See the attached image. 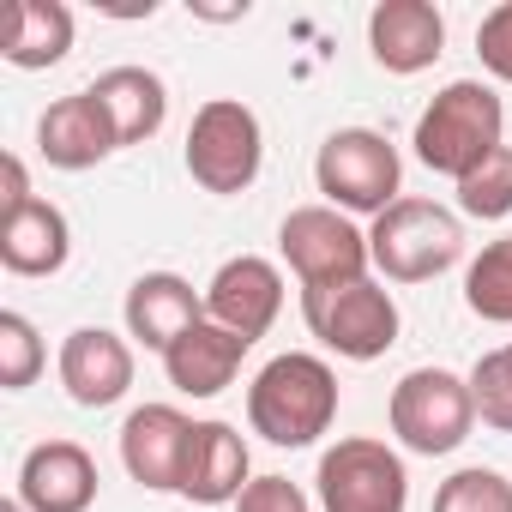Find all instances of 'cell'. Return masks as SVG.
Instances as JSON below:
<instances>
[{"label":"cell","mask_w":512,"mask_h":512,"mask_svg":"<svg viewBox=\"0 0 512 512\" xmlns=\"http://www.w3.org/2000/svg\"><path fill=\"white\" fill-rule=\"evenodd\" d=\"M332 416H338V374L308 350L272 356L247 386V422L272 446H314L332 428Z\"/></svg>","instance_id":"1"},{"label":"cell","mask_w":512,"mask_h":512,"mask_svg":"<svg viewBox=\"0 0 512 512\" xmlns=\"http://www.w3.org/2000/svg\"><path fill=\"white\" fill-rule=\"evenodd\" d=\"M506 109H500V97L482 85V79H452L428 109H422V121H416V157L434 169V175H452V181H464L476 163H488L506 139Z\"/></svg>","instance_id":"2"},{"label":"cell","mask_w":512,"mask_h":512,"mask_svg":"<svg viewBox=\"0 0 512 512\" xmlns=\"http://www.w3.org/2000/svg\"><path fill=\"white\" fill-rule=\"evenodd\" d=\"M368 253L392 284H428L464 260V223L434 199H398L392 211L374 217Z\"/></svg>","instance_id":"3"},{"label":"cell","mask_w":512,"mask_h":512,"mask_svg":"<svg viewBox=\"0 0 512 512\" xmlns=\"http://www.w3.org/2000/svg\"><path fill=\"white\" fill-rule=\"evenodd\" d=\"M266 163V133L260 115L235 97H211L193 127H187V175L205 193H247Z\"/></svg>","instance_id":"4"},{"label":"cell","mask_w":512,"mask_h":512,"mask_svg":"<svg viewBox=\"0 0 512 512\" xmlns=\"http://www.w3.org/2000/svg\"><path fill=\"white\" fill-rule=\"evenodd\" d=\"M398 151L386 133L374 127H338L320 157H314V181L326 193V205H338L344 217L362 211V217H380L398 205Z\"/></svg>","instance_id":"5"},{"label":"cell","mask_w":512,"mask_h":512,"mask_svg":"<svg viewBox=\"0 0 512 512\" xmlns=\"http://www.w3.org/2000/svg\"><path fill=\"white\" fill-rule=\"evenodd\" d=\"M470 428H476V398H470V380H458L452 368H410L392 386V434L410 452L422 458L458 452Z\"/></svg>","instance_id":"6"},{"label":"cell","mask_w":512,"mask_h":512,"mask_svg":"<svg viewBox=\"0 0 512 512\" xmlns=\"http://www.w3.org/2000/svg\"><path fill=\"white\" fill-rule=\"evenodd\" d=\"M302 320L344 362H380L398 344V302L374 278L338 284V290H302Z\"/></svg>","instance_id":"7"},{"label":"cell","mask_w":512,"mask_h":512,"mask_svg":"<svg viewBox=\"0 0 512 512\" xmlns=\"http://www.w3.org/2000/svg\"><path fill=\"white\" fill-rule=\"evenodd\" d=\"M278 247L290 272L302 278V290H338V284H362L374 253H368V235L338 211V205H302L284 217L278 229Z\"/></svg>","instance_id":"8"},{"label":"cell","mask_w":512,"mask_h":512,"mask_svg":"<svg viewBox=\"0 0 512 512\" xmlns=\"http://www.w3.org/2000/svg\"><path fill=\"white\" fill-rule=\"evenodd\" d=\"M320 506L326 512H404L410 506V476L404 458L386 440H338L320 458Z\"/></svg>","instance_id":"9"},{"label":"cell","mask_w":512,"mask_h":512,"mask_svg":"<svg viewBox=\"0 0 512 512\" xmlns=\"http://www.w3.org/2000/svg\"><path fill=\"white\" fill-rule=\"evenodd\" d=\"M284 314V272L260 253H241V260H223L217 278L205 284V320H217L223 332L260 344Z\"/></svg>","instance_id":"10"},{"label":"cell","mask_w":512,"mask_h":512,"mask_svg":"<svg viewBox=\"0 0 512 512\" xmlns=\"http://www.w3.org/2000/svg\"><path fill=\"white\" fill-rule=\"evenodd\" d=\"M61 386L79 410H109L133 386V344L109 326H79L61 344Z\"/></svg>","instance_id":"11"},{"label":"cell","mask_w":512,"mask_h":512,"mask_svg":"<svg viewBox=\"0 0 512 512\" xmlns=\"http://www.w3.org/2000/svg\"><path fill=\"white\" fill-rule=\"evenodd\" d=\"M37 151H43V163H55V169H97L109 151H121V133H115L103 97L85 85V91H73V97H61V103L43 109V121H37Z\"/></svg>","instance_id":"12"},{"label":"cell","mask_w":512,"mask_h":512,"mask_svg":"<svg viewBox=\"0 0 512 512\" xmlns=\"http://www.w3.org/2000/svg\"><path fill=\"white\" fill-rule=\"evenodd\" d=\"M187 440H193V422L175 410V404H139L127 422H121V464L139 488H181V464H187Z\"/></svg>","instance_id":"13"},{"label":"cell","mask_w":512,"mask_h":512,"mask_svg":"<svg viewBox=\"0 0 512 512\" xmlns=\"http://www.w3.org/2000/svg\"><path fill=\"white\" fill-rule=\"evenodd\" d=\"M19 500L31 512H91L97 500V458L79 440H43L19 464Z\"/></svg>","instance_id":"14"},{"label":"cell","mask_w":512,"mask_h":512,"mask_svg":"<svg viewBox=\"0 0 512 512\" xmlns=\"http://www.w3.org/2000/svg\"><path fill=\"white\" fill-rule=\"evenodd\" d=\"M368 49H374V61L386 73L410 79V73L440 61L446 19H440V7H428V0H380L374 19H368Z\"/></svg>","instance_id":"15"},{"label":"cell","mask_w":512,"mask_h":512,"mask_svg":"<svg viewBox=\"0 0 512 512\" xmlns=\"http://www.w3.org/2000/svg\"><path fill=\"white\" fill-rule=\"evenodd\" d=\"M247 440L229 422H193L187 440V464H181V488L193 506H235L247 488Z\"/></svg>","instance_id":"16"},{"label":"cell","mask_w":512,"mask_h":512,"mask_svg":"<svg viewBox=\"0 0 512 512\" xmlns=\"http://www.w3.org/2000/svg\"><path fill=\"white\" fill-rule=\"evenodd\" d=\"M199 320H205V296H193V284L181 272H145L127 290V338H139L157 356L175 338H187Z\"/></svg>","instance_id":"17"},{"label":"cell","mask_w":512,"mask_h":512,"mask_svg":"<svg viewBox=\"0 0 512 512\" xmlns=\"http://www.w3.org/2000/svg\"><path fill=\"white\" fill-rule=\"evenodd\" d=\"M247 350H253L247 338L223 332L217 320H199L187 338H175V344L163 350V374H169V386L187 392V398H217L223 386H235Z\"/></svg>","instance_id":"18"},{"label":"cell","mask_w":512,"mask_h":512,"mask_svg":"<svg viewBox=\"0 0 512 512\" xmlns=\"http://www.w3.org/2000/svg\"><path fill=\"white\" fill-rule=\"evenodd\" d=\"M73 253V229H67V211L49 205V199H31L25 211L0 217V266L13 278H55Z\"/></svg>","instance_id":"19"},{"label":"cell","mask_w":512,"mask_h":512,"mask_svg":"<svg viewBox=\"0 0 512 512\" xmlns=\"http://www.w3.org/2000/svg\"><path fill=\"white\" fill-rule=\"evenodd\" d=\"M91 91L103 97V109H109V121H115V133H121V145L157 139V127H163V115H169V91H163V79H157L151 67H109V73H97Z\"/></svg>","instance_id":"20"},{"label":"cell","mask_w":512,"mask_h":512,"mask_svg":"<svg viewBox=\"0 0 512 512\" xmlns=\"http://www.w3.org/2000/svg\"><path fill=\"white\" fill-rule=\"evenodd\" d=\"M67 49H73V13L61 7V0H13L7 37H0V55H7L13 67L37 73V67L67 61Z\"/></svg>","instance_id":"21"},{"label":"cell","mask_w":512,"mask_h":512,"mask_svg":"<svg viewBox=\"0 0 512 512\" xmlns=\"http://www.w3.org/2000/svg\"><path fill=\"white\" fill-rule=\"evenodd\" d=\"M464 308L488 326H512V235L488 241L464 272Z\"/></svg>","instance_id":"22"},{"label":"cell","mask_w":512,"mask_h":512,"mask_svg":"<svg viewBox=\"0 0 512 512\" xmlns=\"http://www.w3.org/2000/svg\"><path fill=\"white\" fill-rule=\"evenodd\" d=\"M434 512H512V482L488 464H470L434 488Z\"/></svg>","instance_id":"23"},{"label":"cell","mask_w":512,"mask_h":512,"mask_svg":"<svg viewBox=\"0 0 512 512\" xmlns=\"http://www.w3.org/2000/svg\"><path fill=\"white\" fill-rule=\"evenodd\" d=\"M458 211L464 217H506L512 211V145H500L488 163H476L464 181H458Z\"/></svg>","instance_id":"24"},{"label":"cell","mask_w":512,"mask_h":512,"mask_svg":"<svg viewBox=\"0 0 512 512\" xmlns=\"http://www.w3.org/2000/svg\"><path fill=\"white\" fill-rule=\"evenodd\" d=\"M43 338H37V326L25 320V314H0V386L7 392H25L37 374H43Z\"/></svg>","instance_id":"25"},{"label":"cell","mask_w":512,"mask_h":512,"mask_svg":"<svg viewBox=\"0 0 512 512\" xmlns=\"http://www.w3.org/2000/svg\"><path fill=\"white\" fill-rule=\"evenodd\" d=\"M470 398H476V416L500 434H512V344L488 350L476 368H470Z\"/></svg>","instance_id":"26"},{"label":"cell","mask_w":512,"mask_h":512,"mask_svg":"<svg viewBox=\"0 0 512 512\" xmlns=\"http://www.w3.org/2000/svg\"><path fill=\"white\" fill-rule=\"evenodd\" d=\"M476 55H482V67L494 79L512 85V0H500V7L476 25Z\"/></svg>","instance_id":"27"},{"label":"cell","mask_w":512,"mask_h":512,"mask_svg":"<svg viewBox=\"0 0 512 512\" xmlns=\"http://www.w3.org/2000/svg\"><path fill=\"white\" fill-rule=\"evenodd\" d=\"M235 512H314L308 494L290 482V476H253L235 500Z\"/></svg>","instance_id":"28"},{"label":"cell","mask_w":512,"mask_h":512,"mask_svg":"<svg viewBox=\"0 0 512 512\" xmlns=\"http://www.w3.org/2000/svg\"><path fill=\"white\" fill-rule=\"evenodd\" d=\"M0 175H7V193H0V217H13V211H25L37 193H31V181H25V163L7 151V157H0Z\"/></svg>","instance_id":"29"},{"label":"cell","mask_w":512,"mask_h":512,"mask_svg":"<svg viewBox=\"0 0 512 512\" xmlns=\"http://www.w3.org/2000/svg\"><path fill=\"white\" fill-rule=\"evenodd\" d=\"M0 512H31V506H25V500L13 494V500H0Z\"/></svg>","instance_id":"30"}]
</instances>
